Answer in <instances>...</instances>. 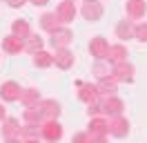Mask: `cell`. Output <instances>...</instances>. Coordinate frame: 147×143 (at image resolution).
<instances>
[{
    "label": "cell",
    "instance_id": "2e32d148",
    "mask_svg": "<svg viewBox=\"0 0 147 143\" xmlns=\"http://www.w3.org/2000/svg\"><path fill=\"white\" fill-rule=\"evenodd\" d=\"M22 49H25V40H22V38H18V36H13V34H7L2 38V52L5 54L16 56V54H20Z\"/></svg>",
    "mask_w": 147,
    "mask_h": 143
},
{
    "label": "cell",
    "instance_id": "ac0fdd59",
    "mask_svg": "<svg viewBox=\"0 0 147 143\" xmlns=\"http://www.w3.org/2000/svg\"><path fill=\"white\" fill-rule=\"evenodd\" d=\"M38 139H42V134H40V123L20 125V141H38Z\"/></svg>",
    "mask_w": 147,
    "mask_h": 143
},
{
    "label": "cell",
    "instance_id": "5bb4252c",
    "mask_svg": "<svg viewBox=\"0 0 147 143\" xmlns=\"http://www.w3.org/2000/svg\"><path fill=\"white\" fill-rule=\"evenodd\" d=\"M127 56H129V49H127V47H125L123 43H116V45H109L105 61L109 63V65H118V63L127 61Z\"/></svg>",
    "mask_w": 147,
    "mask_h": 143
},
{
    "label": "cell",
    "instance_id": "e0dca14e",
    "mask_svg": "<svg viewBox=\"0 0 147 143\" xmlns=\"http://www.w3.org/2000/svg\"><path fill=\"white\" fill-rule=\"evenodd\" d=\"M38 105L42 110L45 118H58V116H60V103H58L56 98H40Z\"/></svg>",
    "mask_w": 147,
    "mask_h": 143
},
{
    "label": "cell",
    "instance_id": "f1b7e54d",
    "mask_svg": "<svg viewBox=\"0 0 147 143\" xmlns=\"http://www.w3.org/2000/svg\"><path fill=\"white\" fill-rule=\"evenodd\" d=\"M134 38H136L138 43H147V22L134 25Z\"/></svg>",
    "mask_w": 147,
    "mask_h": 143
},
{
    "label": "cell",
    "instance_id": "5b68a950",
    "mask_svg": "<svg viewBox=\"0 0 147 143\" xmlns=\"http://www.w3.org/2000/svg\"><path fill=\"white\" fill-rule=\"evenodd\" d=\"M134 65L129 61H123L118 65H111V76L118 83H134Z\"/></svg>",
    "mask_w": 147,
    "mask_h": 143
},
{
    "label": "cell",
    "instance_id": "7c38bea8",
    "mask_svg": "<svg viewBox=\"0 0 147 143\" xmlns=\"http://www.w3.org/2000/svg\"><path fill=\"white\" fill-rule=\"evenodd\" d=\"M102 110H105V116H118L125 112V101L118 98L116 94H109L102 101Z\"/></svg>",
    "mask_w": 147,
    "mask_h": 143
},
{
    "label": "cell",
    "instance_id": "cb8c5ba5",
    "mask_svg": "<svg viewBox=\"0 0 147 143\" xmlns=\"http://www.w3.org/2000/svg\"><path fill=\"white\" fill-rule=\"evenodd\" d=\"M116 38L120 40H129V38H134V22L131 20H118V25H116Z\"/></svg>",
    "mask_w": 147,
    "mask_h": 143
},
{
    "label": "cell",
    "instance_id": "484cf974",
    "mask_svg": "<svg viewBox=\"0 0 147 143\" xmlns=\"http://www.w3.org/2000/svg\"><path fill=\"white\" fill-rule=\"evenodd\" d=\"M92 74L96 76V80L105 78V76H109V74H111V65L105 61V58H102V61H96V63H94V67H92Z\"/></svg>",
    "mask_w": 147,
    "mask_h": 143
},
{
    "label": "cell",
    "instance_id": "d6a6232c",
    "mask_svg": "<svg viewBox=\"0 0 147 143\" xmlns=\"http://www.w3.org/2000/svg\"><path fill=\"white\" fill-rule=\"evenodd\" d=\"M31 5H36V7H45V5H49V0H29Z\"/></svg>",
    "mask_w": 147,
    "mask_h": 143
},
{
    "label": "cell",
    "instance_id": "52a82bcc",
    "mask_svg": "<svg viewBox=\"0 0 147 143\" xmlns=\"http://www.w3.org/2000/svg\"><path fill=\"white\" fill-rule=\"evenodd\" d=\"M0 132H2V139H5V141H20V121L13 118V116H7V118L2 121Z\"/></svg>",
    "mask_w": 147,
    "mask_h": 143
},
{
    "label": "cell",
    "instance_id": "8fae6325",
    "mask_svg": "<svg viewBox=\"0 0 147 143\" xmlns=\"http://www.w3.org/2000/svg\"><path fill=\"white\" fill-rule=\"evenodd\" d=\"M125 14L129 20H140L147 14V0H125Z\"/></svg>",
    "mask_w": 147,
    "mask_h": 143
},
{
    "label": "cell",
    "instance_id": "4fadbf2b",
    "mask_svg": "<svg viewBox=\"0 0 147 143\" xmlns=\"http://www.w3.org/2000/svg\"><path fill=\"white\" fill-rule=\"evenodd\" d=\"M78 14V9L74 5V0H63V2H58V7H56V16L60 18V22L67 25V22H71L74 18Z\"/></svg>",
    "mask_w": 147,
    "mask_h": 143
},
{
    "label": "cell",
    "instance_id": "ba28073f",
    "mask_svg": "<svg viewBox=\"0 0 147 143\" xmlns=\"http://www.w3.org/2000/svg\"><path fill=\"white\" fill-rule=\"evenodd\" d=\"M74 63H76V56H74V52L69 49V47H60V49H56L54 54V65L58 67V69H71Z\"/></svg>",
    "mask_w": 147,
    "mask_h": 143
},
{
    "label": "cell",
    "instance_id": "3957f363",
    "mask_svg": "<svg viewBox=\"0 0 147 143\" xmlns=\"http://www.w3.org/2000/svg\"><path fill=\"white\" fill-rule=\"evenodd\" d=\"M51 38H49V45L54 47V49H60V47H69V45L74 43V31L69 29V27H58V29H54L51 31Z\"/></svg>",
    "mask_w": 147,
    "mask_h": 143
},
{
    "label": "cell",
    "instance_id": "d6986e66",
    "mask_svg": "<svg viewBox=\"0 0 147 143\" xmlns=\"http://www.w3.org/2000/svg\"><path fill=\"white\" fill-rule=\"evenodd\" d=\"M11 34L18 36V38H22V40H27V38L34 34V31H31L29 20H25V18H18V20H13V22H11Z\"/></svg>",
    "mask_w": 147,
    "mask_h": 143
},
{
    "label": "cell",
    "instance_id": "44dd1931",
    "mask_svg": "<svg viewBox=\"0 0 147 143\" xmlns=\"http://www.w3.org/2000/svg\"><path fill=\"white\" fill-rule=\"evenodd\" d=\"M60 25H63V22H60V18L56 16V11H47V14H42V16H40V27L45 29L47 34H51V31H54V29H58Z\"/></svg>",
    "mask_w": 147,
    "mask_h": 143
},
{
    "label": "cell",
    "instance_id": "7402d4cb",
    "mask_svg": "<svg viewBox=\"0 0 147 143\" xmlns=\"http://www.w3.org/2000/svg\"><path fill=\"white\" fill-rule=\"evenodd\" d=\"M22 121H25V123H42V121H45V114H42L40 105L25 107V112H22Z\"/></svg>",
    "mask_w": 147,
    "mask_h": 143
},
{
    "label": "cell",
    "instance_id": "9c48e42d",
    "mask_svg": "<svg viewBox=\"0 0 147 143\" xmlns=\"http://www.w3.org/2000/svg\"><path fill=\"white\" fill-rule=\"evenodd\" d=\"M76 87H78V98L83 101L85 105L92 103L96 98H100V92H98V85L96 83H83V80H76Z\"/></svg>",
    "mask_w": 147,
    "mask_h": 143
},
{
    "label": "cell",
    "instance_id": "6da1fadb",
    "mask_svg": "<svg viewBox=\"0 0 147 143\" xmlns=\"http://www.w3.org/2000/svg\"><path fill=\"white\" fill-rule=\"evenodd\" d=\"M87 132H89V136H92V141L102 143L107 136H109V118H105L102 114L100 116H92Z\"/></svg>",
    "mask_w": 147,
    "mask_h": 143
},
{
    "label": "cell",
    "instance_id": "603a6c76",
    "mask_svg": "<svg viewBox=\"0 0 147 143\" xmlns=\"http://www.w3.org/2000/svg\"><path fill=\"white\" fill-rule=\"evenodd\" d=\"M31 56H34V58H31L34 65L40 67V69H47V67H51V65H54V54L45 52V49H38V52H34Z\"/></svg>",
    "mask_w": 147,
    "mask_h": 143
},
{
    "label": "cell",
    "instance_id": "7a4b0ae2",
    "mask_svg": "<svg viewBox=\"0 0 147 143\" xmlns=\"http://www.w3.org/2000/svg\"><path fill=\"white\" fill-rule=\"evenodd\" d=\"M40 134H42V141H60L63 125L58 123V118H45L40 123Z\"/></svg>",
    "mask_w": 147,
    "mask_h": 143
},
{
    "label": "cell",
    "instance_id": "30bf717a",
    "mask_svg": "<svg viewBox=\"0 0 147 143\" xmlns=\"http://www.w3.org/2000/svg\"><path fill=\"white\" fill-rule=\"evenodd\" d=\"M109 134L116 139H125L129 134V121L123 114L118 116H109Z\"/></svg>",
    "mask_w": 147,
    "mask_h": 143
},
{
    "label": "cell",
    "instance_id": "d4e9b609",
    "mask_svg": "<svg viewBox=\"0 0 147 143\" xmlns=\"http://www.w3.org/2000/svg\"><path fill=\"white\" fill-rule=\"evenodd\" d=\"M20 103H22L25 107H29V105H38V103H40V92H38L36 87L22 89V94H20Z\"/></svg>",
    "mask_w": 147,
    "mask_h": 143
},
{
    "label": "cell",
    "instance_id": "1f68e13d",
    "mask_svg": "<svg viewBox=\"0 0 147 143\" xmlns=\"http://www.w3.org/2000/svg\"><path fill=\"white\" fill-rule=\"evenodd\" d=\"M5 118H7V107H5L2 103H0V123H2Z\"/></svg>",
    "mask_w": 147,
    "mask_h": 143
},
{
    "label": "cell",
    "instance_id": "8992f818",
    "mask_svg": "<svg viewBox=\"0 0 147 143\" xmlns=\"http://www.w3.org/2000/svg\"><path fill=\"white\" fill-rule=\"evenodd\" d=\"M20 94H22V87H20V83H16V80H5V83L0 85V98H2L5 103H16V101H20Z\"/></svg>",
    "mask_w": 147,
    "mask_h": 143
},
{
    "label": "cell",
    "instance_id": "83f0119b",
    "mask_svg": "<svg viewBox=\"0 0 147 143\" xmlns=\"http://www.w3.org/2000/svg\"><path fill=\"white\" fill-rule=\"evenodd\" d=\"M87 114H89V118H92V116H100V114H105V110H102V101H100V98H96V101H92V103H87Z\"/></svg>",
    "mask_w": 147,
    "mask_h": 143
},
{
    "label": "cell",
    "instance_id": "4dcf8cb0",
    "mask_svg": "<svg viewBox=\"0 0 147 143\" xmlns=\"http://www.w3.org/2000/svg\"><path fill=\"white\" fill-rule=\"evenodd\" d=\"M9 2V7H13V9H18V7H22V5H27V0H7Z\"/></svg>",
    "mask_w": 147,
    "mask_h": 143
},
{
    "label": "cell",
    "instance_id": "4316f807",
    "mask_svg": "<svg viewBox=\"0 0 147 143\" xmlns=\"http://www.w3.org/2000/svg\"><path fill=\"white\" fill-rule=\"evenodd\" d=\"M42 45H45V40H42L40 36H38V34H31L27 40H25V49H27L29 54H34V52H38V49H42Z\"/></svg>",
    "mask_w": 147,
    "mask_h": 143
},
{
    "label": "cell",
    "instance_id": "f546056e",
    "mask_svg": "<svg viewBox=\"0 0 147 143\" xmlns=\"http://www.w3.org/2000/svg\"><path fill=\"white\" fill-rule=\"evenodd\" d=\"M74 141H78V143L92 141V136H89V132H76V134H74Z\"/></svg>",
    "mask_w": 147,
    "mask_h": 143
},
{
    "label": "cell",
    "instance_id": "9a60e30c",
    "mask_svg": "<svg viewBox=\"0 0 147 143\" xmlns=\"http://www.w3.org/2000/svg\"><path fill=\"white\" fill-rule=\"evenodd\" d=\"M107 49H109V40L105 36H94L92 43H89V54H92L96 61H102L107 56Z\"/></svg>",
    "mask_w": 147,
    "mask_h": 143
},
{
    "label": "cell",
    "instance_id": "277c9868",
    "mask_svg": "<svg viewBox=\"0 0 147 143\" xmlns=\"http://www.w3.org/2000/svg\"><path fill=\"white\" fill-rule=\"evenodd\" d=\"M80 14L89 22H98L105 14V9H102V2H98V0H85L83 7H80Z\"/></svg>",
    "mask_w": 147,
    "mask_h": 143
},
{
    "label": "cell",
    "instance_id": "ffe728a7",
    "mask_svg": "<svg viewBox=\"0 0 147 143\" xmlns=\"http://www.w3.org/2000/svg\"><path fill=\"white\" fill-rule=\"evenodd\" d=\"M98 92H100V96H109V94H116L118 92V80L114 78V76H105V78H98Z\"/></svg>",
    "mask_w": 147,
    "mask_h": 143
}]
</instances>
